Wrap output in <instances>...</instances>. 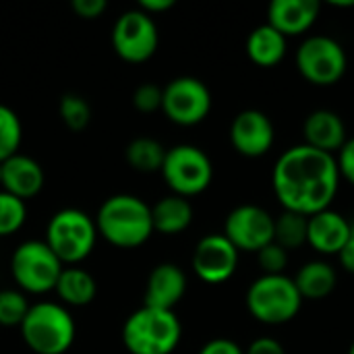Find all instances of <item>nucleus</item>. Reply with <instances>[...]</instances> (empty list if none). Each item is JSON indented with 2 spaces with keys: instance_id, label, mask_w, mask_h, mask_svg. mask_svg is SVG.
<instances>
[{
  "instance_id": "obj_1",
  "label": "nucleus",
  "mask_w": 354,
  "mask_h": 354,
  "mask_svg": "<svg viewBox=\"0 0 354 354\" xmlns=\"http://www.w3.org/2000/svg\"><path fill=\"white\" fill-rule=\"evenodd\" d=\"M340 180L336 156L305 143L282 151L272 170V189L282 209L307 218L332 207Z\"/></svg>"
},
{
  "instance_id": "obj_2",
  "label": "nucleus",
  "mask_w": 354,
  "mask_h": 354,
  "mask_svg": "<svg viewBox=\"0 0 354 354\" xmlns=\"http://www.w3.org/2000/svg\"><path fill=\"white\" fill-rule=\"evenodd\" d=\"M97 234L118 249H137L153 234L151 207L137 195L108 197L95 216Z\"/></svg>"
},
{
  "instance_id": "obj_3",
  "label": "nucleus",
  "mask_w": 354,
  "mask_h": 354,
  "mask_svg": "<svg viewBox=\"0 0 354 354\" xmlns=\"http://www.w3.org/2000/svg\"><path fill=\"white\" fill-rule=\"evenodd\" d=\"M21 336L35 354H64L71 351L77 326L68 309L60 303H33L23 319Z\"/></svg>"
},
{
  "instance_id": "obj_4",
  "label": "nucleus",
  "mask_w": 354,
  "mask_h": 354,
  "mask_svg": "<svg viewBox=\"0 0 354 354\" xmlns=\"http://www.w3.org/2000/svg\"><path fill=\"white\" fill-rule=\"evenodd\" d=\"M183 338L174 311L141 307L122 326V344L131 354H172Z\"/></svg>"
},
{
  "instance_id": "obj_5",
  "label": "nucleus",
  "mask_w": 354,
  "mask_h": 354,
  "mask_svg": "<svg viewBox=\"0 0 354 354\" xmlns=\"http://www.w3.org/2000/svg\"><path fill=\"white\" fill-rule=\"evenodd\" d=\"M245 303L255 322L263 326H284L299 315L303 297L290 276L261 274L247 288Z\"/></svg>"
},
{
  "instance_id": "obj_6",
  "label": "nucleus",
  "mask_w": 354,
  "mask_h": 354,
  "mask_svg": "<svg viewBox=\"0 0 354 354\" xmlns=\"http://www.w3.org/2000/svg\"><path fill=\"white\" fill-rule=\"evenodd\" d=\"M95 220L77 207L56 212L46 226V245L64 266H77L87 259L97 243Z\"/></svg>"
},
{
  "instance_id": "obj_7",
  "label": "nucleus",
  "mask_w": 354,
  "mask_h": 354,
  "mask_svg": "<svg viewBox=\"0 0 354 354\" xmlns=\"http://www.w3.org/2000/svg\"><path fill=\"white\" fill-rule=\"evenodd\" d=\"M295 64L307 83L317 87H332L344 77L348 68V56L336 37L315 33L301 41L295 54Z\"/></svg>"
},
{
  "instance_id": "obj_8",
  "label": "nucleus",
  "mask_w": 354,
  "mask_h": 354,
  "mask_svg": "<svg viewBox=\"0 0 354 354\" xmlns=\"http://www.w3.org/2000/svg\"><path fill=\"white\" fill-rule=\"evenodd\" d=\"M160 172L170 191L185 199L201 195L214 180V164L209 156L191 143H180L166 149Z\"/></svg>"
},
{
  "instance_id": "obj_9",
  "label": "nucleus",
  "mask_w": 354,
  "mask_h": 354,
  "mask_svg": "<svg viewBox=\"0 0 354 354\" xmlns=\"http://www.w3.org/2000/svg\"><path fill=\"white\" fill-rule=\"evenodd\" d=\"M64 263L54 255L46 241H25L10 257V274L21 290L46 295L56 288Z\"/></svg>"
},
{
  "instance_id": "obj_10",
  "label": "nucleus",
  "mask_w": 354,
  "mask_h": 354,
  "mask_svg": "<svg viewBox=\"0 0 354 354\" xmlns=\"http://www.w3.org/2000/svg\"><path fill=\"white\" fill-rule=\"evenodd\" d=\"M160 44L158 27L153 17L141 8L124 10L112 27V48L114 52L131 64L149 60Z\"/></svg>"
},
{
  "instance_id": "obj_11",
  "label": "nucleus",
  "mask_w": 354,
  "mask_h": 354,
  "mask_svg": "<svg viewBox=\"0 0 354 354\" xmlns=\"http://www.w3.org/2000/svg\"><path fill=\"white\" fill-rule=\"evenodd\" d=\"M162 112L180 127H195L212 112V91L197 77H176L164 87Z\"/></svg>"
},
{
  "instance_id": "obj_12",
  "label": "nucleus",
  "mask_w": 354,
  "mask_h": 354,
  "mask_svg": "<svg viewBox=\"0 0 354 354\" xmlns=\"http://www.w3.org/2000/svg\"><path fill=\"white\" fill-rule=\"evenodd\" d=\"M239 253H259L274 243V216L255 203L236 205L224 222L222 232Z\"/></svg>"
},
{
  "instance_id": "obj_13",
  "label": "nucleus",
  "mask_w": 354,
  "mask_h": 354,
  "mask_svg": "<svg viewBox=\"0 0 354 354\" xmlns=\"http://www.w3.org/2000/svg\"><path fill=\"white\" fill-rule=\"evenodd\" d=\"M241 253L236 247L222 234H205L193 251V272L205 284H224L228 282L239 268Z\"/></svg>"
},
{
  "instance_id": "obj_14",
  "label": "nucleus",
  "mask_w": 354,
  "mask_h": 354,
  "mask_svg": "<svg viewBox=\"0 0 354 354\" xmlns=\"http://www.w3.org/2000/svg\"><path fill=\"white\" fill-rule=\"evenodd\" d=\"M230 143L234 151L245 158H261L270 153L276 143V127L266 112L247 108L239 112L230 124Z\"/></svg>"
},
{
  "instance_id": "obj_15",
  "label": "nucleus",
  "mask_w": 354,
  "mask_h": 354,
  "mask_svg": "<svg viewBox=\"0 0 354 354\" xmlns=\"http://www.w3.org/2000/svg\"><path fill=\"white\" fill-rule=\"evenodd\" d=\"M348 234L351 220L332 207L307 218V245L319 255H340Z\"/></svg>"
},
{
  "instance_id": "obj_16",
  "label": "nucleus",
  "mask_w": 354,
  "mask_h": 354,
  "mask_svg": "<svg viewBox=\"0 0 354 354\" xmlns=\"http://www.w3.org/2000/svg\"><path fill=\"white\" fill-rule=\"evenodd\" d=\"M303 139L305 145L336 156L348 139L346 124L338 112L328 108H317L309 112L303 122Z\"/></svg>"
},
{
  "instance_id": "obj_17",
  "label": "nucleus",
  "mask_w": 354,
  "mask_h": 354,
  "mask_svg": "<svg viewBox=\"0 0 354 354\" xmlns=\"http://www.w3.org/2000/svg\"><path fill=\"white\" fill-rule=\"evenodd\" d=\"M187 292V276L176 263H160L151 270L145 284V307L174 311Z\"/></svg>"
},
{
  "instance_id": "obj_18",
  "label": "nucleus",
  "mask_w": 354,
  "mask_h": 354,
  "mask_svg": "<svg viewBox=\"0 0 354 354\" xmlns=\"http://www.w3.org/2000/svg\"><path fill=\"white\" fill-rule=\"evenodd\" d=\"M322 4L317 0H274L268 6V25L278 29L284 37L307 33L317 17Z\"/></svg>"
},
{
  "instance_id": "obj_19",
  "label": "nucleus",
  "mask_w": 354,
  "mask_h": 354,
  "mask_svg": "<svg viewBox=\"0 0 354 354\" xmlns=\"http://www.w3.org/2000/svg\"><path fill=\"white\" fill-rule=\"evenodd\" d=\"M44 170L41 166L23 153H15L12 158L2 162V191L19 197V199H31L35 197L44 187Z\"/></svg>"
},
{
  "instance_id": "obj_20",
  "label": "nucleus",
  "mask_w": 354,
  "mask_h": 354,
  "mask_svg": "<svg viewBox=\"0 0 354 354\" xmlns=\"http://www.w3.org/2000/svg\"><path fill=\"white\" fill-rule=\"evenodd\" d=\"M288 50V37H284L278 29L263 23L257 25L247 37V56L253 64L261 68L278 66Z\"/></svg>"
},
{
  "instance_id": "obj_21",
  "label": "nucleus",
  "mask_w": 354,
  "mask_h": 354,
  "mask_svg": "<svg viewBox=\"0 0 354 354\" xmlns=\"http://www.w3.org/2000/svg\"><path fill=\"white\" fill-rule=\"evenodd\" d=\"M193 222V205L180 195H166L151 205V224L153 232L176 236L185 232Z\"/></svg>"
},
{
  "instance_id": "obj_22",
  "label": "nucleus",
  "mask_w": 354,
  "mask_h": 354,
  "mask_svg": "<svg viewBox=\"0 0 354 354\" xmlns=\"http://www.w3.org/2000/svg\"><path fill=\"white\" fill-rule=\"evenodd\" d=\"M303 301H322L328 299L338 286V274L332 263L324 259L307 261L299 268L297 276L292 278Z\"/></svg>"
},
{
  "instance_id": "obj_23",
  "label": "nucleus",
  "mask_w": 354,
  "mask_h": 354,
  "mask_svg": "<svg viewBox=\"0 0 354 354\" xmlns=\"http://www.w3.org/2000/svg\"><path fill=\"white\" fill-rule=\"evenodd\" d=\"M56 295L64 305L71 307H83L89 305L97 295V284L89 272L77 266H64L58 282H56Z\"/></svg>"
},
{
  "instance_id": "obj_24",
  "label": "nucleus",
  "mask_w": 354,
  "mask_h": 354,
  "mask_svg": "<svg viewBox=\"0 0 354 354\" xmlns=\"http://www.w3.org/2000/svg\"><path fill=\"white\" fill-rule=\"evenodd\" d=\"M127 162L137 172H160L166 158V147L151 137H137L127 145Z\"/></svg>"
},
{
  "instance_id": "obj_25",
  "label": "nucleus",
  "mask_w": 354,
  "mask_h": 354,
  "mask_svg": "<svg viewBox=\"0 0 354 354\" xmlns=\"http://www.w3.org/2000/svg\"><path fill=\"white\" fill-rule=\"evenodd\" d=\"M274 243L288 253L307 245V216L282 209V214L274 218Z\"/></svg>"
},
{
  "instance_id": "obj_26",
  "label": "nucleus",
  "mask_w": 354,
  "mask_h": 354,
  "mask_svg": "<svg viewBox=\"0 0 354 354\" xmlns=\"http://www.w3.org/2000/svg\"><path fill=\"white\" fill-rule=\"evenodd\" d=\"M21 139H23V127L19 114L12 108L0 104V162L19 153Z\"/></svg>"
},
{
  "instance_id": "obj_27",
  "label": "nucleus",
  "mask_w": 354,
  "mask_h": 354,
  "mask_svg": "<svg viewBox=\"0 0 354 354\" xmlns=\"http://www.w3.org/2000/svg\"><path fill=\"white\" fill-rule=\"evenodd\" d=\"M58 116L71 131L79 133L91 120V106L79 93H64L58 102Z\"/></svg>"
},
{
  "instance_id": "obj_28",
  "label": "nucleus",
  "mask_w": 354,
  "mask_h": 354,
  "mask_svg": "<svg viewBox=\"0 0 354 354\" xmlns=\"http://www.w3.org/2000/svg\"><path fill=\"white\" fill-rule=\"evenodd\" d=\"M27 205L23 199L0 191V236H10L25 224Z\"/></svg>"
},
{
  "instance_id": "obj_29",
  "label": "nucleus",
  "mask_w": 354,
  "mask_h": 354,
  "mask_svg": "<svg viewBox=\"0 0 354 354\" xmlns=\"http://www.w3.org/2000/svg\"><path fill=\"white\" fill-rule=\"evenodd\" d=\"M29 303L23 292L19 290H0V326L4 328H15L21 326L27 311Z\"/></svg>"
},
{
  "instance_id": "obj_30",
  "label": "nucleus",
  "mask_w": 354,
  "mask_h": 354,
  "mask_svg": "<svg viewBox=\"0 0 354 354\" xmlns=\"http://www.w3.org/2000/svg\"><path fill=\"white\" fill-rule=\"evenodd\" d=\"M257 261H259L263 276H280V274H284V270L288 266V251L276 243H270L268 247H263L257 253Z\"/></svg>"
},
{
  "instance_id": "obj_31",
  "label": "nucleus",
  "mask_w": 354,
  "mask_h": 354,
  "mask_svg": "<svg viewBox=\"0 0 354 354\" xmlns=\"http://www.w3.org/2000/svg\"><path fill=\"white\" fill-rule=\"evenodd\" d=\"M162 95H164V87H160L156 83H143L135 89L133 104L139 112L151 114V112L162 110Z\"/></svg>"
},
{
  "instance_id": "obj_32",
  "label": "nucleus",
  "mask_w": 354,
  "mask_h": 354,
  "mask_svg": "<svg viewBox=\"0 0 354 354\" xmlns=\"http://www.w3.org/2000/svg\"><path fill=\"white\" fill-rule=\"evenodd\" d=\"M336 164L340 170V178L354 187V137H348L342 149L336 153Z\"/></svg>"
},
{
  "instance_id": "obj_33",
  "label": "nucleus",
  "mask_w": 354,
  "mask_h": 354,
  "mask_svg": "<svg viewBox=\"0 0 354 354\" xmlns=\"http://www.w3.org/2000/svg\"><path fill=\"white\" fill-rule=\"evenodd\" d=\"M106 0H73V10L81 19H97L106 12Z\"/></svg>"
},
{
  "instance_id": "obj_34",
  "label": "nucleus",
  "mask_w": 354,
  "mask_h": 354,
  "mask_svg": "<svg viewBox=\"0 0 354 354\" xmlns=\"http://www.w3.org/2000/svg\"><path fill=\"white\" fill-rule=\"evenodd\" d=\"M245 354H286V348L282 346L280 340L272 336H261V338H255L245 348Z\"/></svg>"
},
{
  "instance_id": "obj_35",
  "label": "nucleus",
  "mask_w": 354,
  "mask_h": 354,
  "mask_svg": "<svg viewBox=\"0 0 354 354\" xmlns=\"http://www.w3.org/2000/svg\"><path fill=\"white\" fill-rule=\"evenodd\" d=\"M199 354H245V348H241L234 340L228 338H214L201 346Z\"/></svg>"
},
{
  "instance_id": "obj_36",
  "label": "nucleus",
  "mask_w": 354,
  "mask_h": 354,
  "mask_svg": "<svg viewBox=\"0 0 354 354\" xmlns=\"http://www.w3.org/2000/svg\"><path fill=\"white\" fill-rule=\"evenodd\" d=\"M338 259H340V266H342L348 274H354V222H351V234H348V241H346V245L342 247Z\"/></svg>"
},
{
  "instance_id": "obj_37",
  "label": "nucleus",
  "mask_w": 354,
  "mask_h": 354,
  "mask_svg": "<svg viewBox=\"0 0 354 354\" xmlns=\"http://www.w3.org/2000/svg\"><path fill=\"white\" fill-rule=\"evenodd\" d=\"M172 6H174V0H141L139 2V8L143 12H147L149 17L156 15V12H164V10H168Z\"/></svg>"
},
{
  "instance_id": "obj_38",
  "label": "nucleus",
  "mask_w": 354,
  "mask_h": 354,
  "mask_svg": "<svg viewBox=\"0 0 354 354\" xmlns=\"http://www.w3.org/2000/svg\"><path fill=\"white\" fill-rule=\"evenodd\" d=\"M332 6H336V8H354V0H334V2H330Z\"/></svg>"
},
{
  "instance_id": "obj_39",
  "label": "nucleus",
  "mask_w": 354,
  "mask_h": 354,
  "mask_svg": "<svg viewBox=\"0 0 354 354\" xmlns=\"http://www.w3.org/2000/svg\"><path fill=\"white\" fill-rule=\"evenodd\" d=\"M0 187H2V162H0Z\"/></svg>"
},
{
  "instance_id": "obj_40",
  "label": "nucleus",
  "mask_w": 354,
  "mask_h": 354,
  "mask_svg": "<svg viewBox=\"0 0 354 354\" xmlns=\"http://www.w3.org/2000/svg\"><path fill=\"white\" fill-rule=\"evenodd\" d=\"M348 354H354V342L351 344V348H348Z\"/></svg>"
}]
</instances>
